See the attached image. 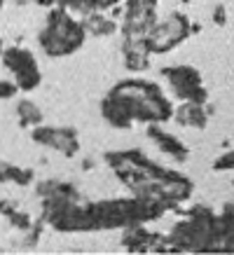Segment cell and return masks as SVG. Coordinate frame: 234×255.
<instances>
[{
  "mask_svg": "<svg viewBox=\"0 0 234 255\" xmlns=\"http://www.w3.org/2000/svg\"><path fill=\"white\" fill-rule=\"evenodd\" d=\"M2 63L14 73V82L21 92H33L40 85V68L33 54L21 47H9L2 52Z\"/></svg>",
  "mask_w": 234,
  "mask_h": 255,
  "instance_id": "5b68a950",
  "label": "cell"
},
{
  "mask_svg": "<svg viewBox=\"0 0 234 255\" xmlns=\"http://www.w3.org/2000/svg\"><path fill=\"white\" fill-rule=\"evenodd\" d=\"M38 7H54L56 5V0H33Z\"/></svg>",
  "mask_w": 234,
  "mask_h": 255,
  "instance_id": "5bb4252c",
  "label": "cell"
},
{
  "mask_svg": "<svg viewBox=\"0 0 234 255\" xmlns=\"http://www.w3.org/2000/svg\"><path fill=\"white\" fill-rule=\"evenodd\" d=\"M173 117L180 127L187 129H206L209 124V108L206 103H192V101H183L178 110H173Z\"/></svg>",
  "mask_w": 234,
  "mask_h": 255,
  "instance_id": "ba28073f",
  "label": "cell"
},
{
  "mask_svg": "<svg viewBox=\"0 0 234 255\" xmlns=\"http://www.w3.org/2000/svg\"><path fill=\"white\" fill-rule=\"evenodd\" d=\"M220 251H225V253H234V234H232V237H230L227 241H223Z\"/></svg>",
  "mask_w": 234,
  "mask_h": 255,
  "instance_id": "4fadbf2b",
  "label": "cell"
},
{
  "mask_svg": "<svg viewBox=\"0 0 234 255\" xmlns=\"http://www.w3.org/2000/svg\"><path fill=\"white\" fill-rule=\"evenodd\" d=\"M2 5H5V0H0V9H2Z\"/></svg>",
  "mask_w": 234,
  "mask_h": 255,
  "instance_id": "9a60e30c",
  "label": "cell"
},
{
  "mask_svg": "<svg viewBox=\"0 0 234 255\" xmlns=\"http://www.w3.org/2000/svg\"><path fill=\"white\" fill-rule=\"evenodd\" d=\"M162 75L166 78L171 94L178 101H192V103H209V92L202 85V75L199 70L192 66H171V68H162Z\"/></svg>",
  "mask_w": 234,
  "mask_h": 255,
  "instance_id": "277c9868",
  "label": "cell"
},
{
  "mask_svg": "<svg viewBox=\"0 0 234 255\" xmlns=\"http://www.w3.org/2000/svg\"><path fill=\"white\" fill-rule=\"evenodd\" d=\"M103 117L117 129H126L131 122L162 124L173 117V103L166 94L148 80H122L113 87L101 106Z\"/></svg>",
  "mask_w": 234,
  "mask_h": 255,
  "instance_id": "6da1fadb",
  "label": "cell"
},
{
  "mask_svg": "<svg viewBox=\"0 0 234 255\" xmlns=\"http://www.w3.org/2000/svg\"><path fill=\"white\" fill-rule=\"evenodd\" d=\"M87 28L85 23L78 21L70 14V9L56 5L49 9L45 21V28L40 31L38 42L49 56H68L75 49L85 45Z\"/></svg>",
  "mask_w": 234,
  "mask_h": 255,
  "instance_id": "7a4b0ae2",
  "label": "cell"
},
{
  "mask_svg": "<svg viewBox=\"0 0 234 255\" xmlns=\"http://www.w3.org/2000/svg\"><path fill=\"white\" fill-rule=\"evenodd\" d=\"M33 140L42 143V145L54 147V150H59L66 157H73L80 150L78 133L73 131V129H47V127H42V129L33 131Z\"/></svg>",
  "mask_w": 234,
  "mask_h": 255,
  "instance_id": "8992f818",
  "label": "cell"
},
{
  "mask_svg": "<svg viewBox=\"0 0 234 255\" xmlns=\"http://www.w3.org/2000/svg\"><path fill=\"white\" fill-rule=\"evenodd\" d=\"M16 92H19L16 82H9V80H0V99H12Z\"/></svg>",
  "mask_w": 234,
  "mask_h": 255,
  "instance_id": "8fae6325",
  "label": "cell"
},
{
  "mask_svg": "<svg viewBox=\"0 0 234 255\" xmlns=\"http://www.w3.org/2000/svg\"><path fill=\"white\" fill-rule=\"evenodd\" d=\"M190 26H192V21L183 12H178V9H173L171 14L166 19H162V21L157 19V23L143 38L150 49V54H164V52H169L173 47H178L183 40H187L192 35Z\"/></svg>",
  "mask_w": 234,
  "mask_h": 255,
  "instance_id": "3957f363",
  "label": "cell"
},
{
  "mask_svg": "<svg viewBox=\"0 0 234 255\" xmlns=\"http://www.w3.org/2000/svg\"><path fill=\"white\" fill-rule=\"evenodd\" d=\"M16 115L21 120L23 124H40L42 122V113L35 103L31 101H19V106H16Z\"/></svg>",
  "mask_w": 234,
  "mask_h": 255,
  "instance_id": "9c48e42d",
  "label": "cell"
},
{
  "mask_svg": "<svg viewBox=\"0 0 234 255\" xmlns=\"http://www.w3.org/2000/svg\"><path fill=\"white\" fill-rule=\"evenodd\" d=\"M213 169L216 171H232L234 169V150L227 152V155H223V157H218V162L213 164Z\"/></svg>",
  "mask_w": 234,
  "mask_h": 255,
  "instance_id": "30bf717a",
  "label": "cell"
},
{
  "mask_svg": "<svg viewBox=\"0 0 234 255\" xmlns=\"http://www.w3.org/2000/svg\"><path fill=\"white\" fill-rule=\"evenodd\" d=\"M213 23H216V26H225L227 23V12H225V5H216V7H213Z\"/></svg>",
  "mask_w": 234,
  "mask_h": 255,
  "instance_id": "7c38bea8",
  "label": "cell"
},
{
  "mask_svg": "<svg viewBox=\"0 0 234 255\" xmlns=\"http://www.w3.org/2000/svg\"><path fill=\"white\" fill-rule=\"evenodd\" d=\"M148 136L152 138V143L159 147V152H164L166 157H171L176 162H187V159H190V147L180 138H176L173 133H166L159 124H150Z\"/></svg>",
  "mask_w": 234,
  "mask_h": 255,
  "instance_id": "52a82bcc",
  "label": "cell"
}]
</instances>
